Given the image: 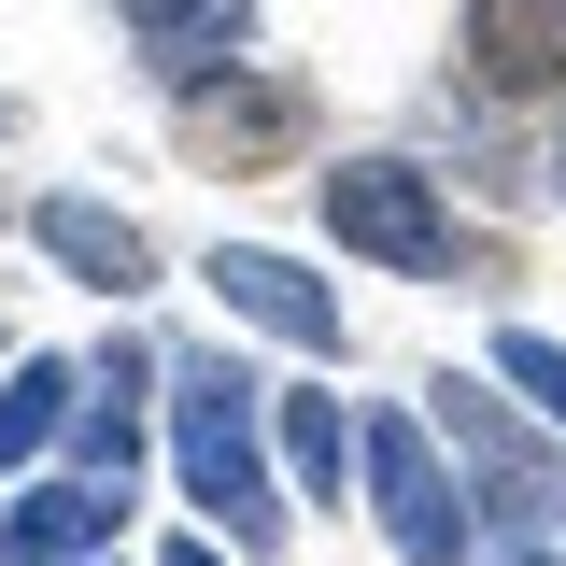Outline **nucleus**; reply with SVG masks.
<instances>
[{"mask_svg": "<svg viewBox=\"0 0 566 566\" xmlns=\"http://www.w3.org/2000/svg\"><path fill=\"white\" fill-rule=\"evenodd\" d=\"M368 524H382L397 566H482L468 468H439V424L424 411H368Z\"/></svg>", "mask_w": 566, "mask_h": 566, "instance_id": "nucleus-5", "label": "nucleus"}, {"mask_svg": "<svg viewBox=\"0 0 566 566\" xmlns=\"http://www.w3.org/2000/svg\"><path fill=\"white\" fill-rule=\"evenodd\" d=\"M170 468H185V510L227 524V553H283L297 482L270 439V382L241 354H170Z\"/></svg>", "mask_w": 566, "mask_h": 566, "instance_id": "nucleus-1", "label": "nucleus"}, {"mask_svg": "<svg viewBox=\"0 0 566 566\" xmlns=\"http://www.w3.org/2000/svg\"><path fill=\"white\" fill-rule=\"evenodd\" d=\"M495 382L524 397V411L566 439V340H538V326H495Z\"/></svg>", "mask_w": 566, "mask_h": 566, "instance_id": "nucleus-13", "label": "nucleus"}, {"mask_svg": "<svg viewBox=\"0 0 566 566\" xmlns=\"http://www.w3.org/2000/svg\"><path fill=\"white\" fill-rule=\"evenodd\" d=\"M114 29H128V57L156 85H199V71L255 57V0H114Z\"/></svg>", "mask_w": 566, "mask_h": 566, "instance_id": "nucleus-10", "label": "nucleus"}, {"mask_svg": "<svg viewBox=\"0 0 566 566\" xmlns=\"http://www.w3.org/2000/svg\"><path fill=\"white\" fill-rule=\"evenodd\" d=\"M453 43L482 99H566V0H468Z\"/></svg>", "mask_w": 566, "mask_h": 566, "instance_id": "nucleus-8", "label": "nucleus"}, {"mask_svg": "<svg viewBox=\"0 0 566 566\" xmlns=\"http://www.w3.org/2000/svg\"><path fill=\"white\" fill-rule=\"evenodd\" d=\"M29 241H43L85 297H142V283H156V227H142V212H114V199H85V185L29 199Z\"/></svg>", "mask_w": 566, "mask_h": 566, "instance_id": "nucleus-9", "label": "nucleus"}, {"mask_svg": "<svg viewBox=\"0 0 566 566\" xmlns=\"http://www.w3.org/2000/svg\"><path fill=\"white\" fill-rule=\"evenodd\" d=\"M170 142H185V170H212V185L312 170L326 99H312V71H283V57H227V71H199V85H170Z\"/></svg>", "mask_w": 566, "mask_h": 566, "instance_id": "nucleus-3", "label": "nucleus"}, {"mask_svg": "<svg viewBox=\"0 0 566 566\" xmlns=\"http://www.w3.org/2000/svg\"><path fill=\"white\" fill-rule=\"evenodd\" d=\"M71 411H85V368L71 354H14L0 368V468H43L71 439Z\"/></svg>", "mask_w": 566, "mask_h": 566, "instance_id": "nucleus-12", "label": "nucleus"}, {"mask_svg": "<svg viewBox=\"0 0 566 566\" xmlns=\"http://www.w3.org/2000/svg\"><path fill=\"white\" fill-rule=\"evenodd\" d=\"M495 566H553V553H495Z\"/></svg>", "mask_w": 566, "mask_h": 566, "instance_id": "nucleus-17", "label": "nucleus"}, {"mask_svg": "<svg viewBox=\"0 0 566 566\" xmlns=\"http://www.w3.org/2000/svg\"><path fill=\"white\" fill-rule=\"evenodd\" d=\"M14 128H29V114H14V99H0V142H14Z\"/></svg>", "mask_w": 566, "mask_h": 566, "instance_id": "nucleus-16", "label": "nucleus"}, {"mask_svg": "<svg viewBox=\"0 0 566 566\" xmlns=\"http://www.w3.org/2000/svg\"><path fill=\"white\" fill-rule=\"evenodd\" d=\"M538 185L566 199V99H553V142H538Z\"/></svg>", "mask_w": 566, "mask_h": 566, "instance_id": "nucleus-14", "label": "nucleus"}, {"mask_svg": "<svg viewBox=\"0 0 566 566\" xmlns=\"http://www.w3.org/2000/svg\"><path fill=\"white\" fill-rule=\"evenodd\" d=\"M114 538H128V482H99V468L14 482V510H0V566H85Z\"/></svg>", "mask_w": 566, "mask_h": 566, "instance_id": "nucleus-7", "label": "nucleus"}, {"mask_svg": "<svg viewBox=\"0 0 566 566\" xmlns=\"http://www.w3.org/2000/svg\"><path fill=\"white\" fill-rule=\"evenodd\" d=\"M270 439H283V482H297V510H340V495H368V411H340V397H270Z\"/></svg>", "mask_w": 566, "mask_h": 566, "instance_id": "nucleus-11", "label": "nucleus"}, {"mask_svg": "<svg viewBox=\"0 0 566 566\" xmlns=\"http://www.w3.org/2000/svg\"><path fill=\"white\" fill-rule=\"evenodd\" d=\"M312 212H326V241H340L354 270H397V283H510V255L453 227V199H439L424 156H326V170H312Z\"/></svg>", "mask_w": 566, "mask_h": 566, "instance_id": "nucleus-2", "label": "nucleus"}, {"mask_svg": "<svg viewBox=\"0 0 566 566\" xmlns=\"http://www.w3.org/2000/svg\"><path fill=\"white\" fill-rule=\"evenodd\" d=\"M156 566H227V553H212V538H170V553H156Z\"/></svg>", "mask_w": 566, "mask_h": 566, "instance_id": "nucleus-15", "label": "nucleus"}, {"mask_svg": "<svg viewBox=\"0 0 566 566\" xmlns=\"http://www.w3.org/2000/svg\"><path fill=\"white\" fill-rule=\"evenodd\" d=\"M85 566H128V553H85Z\"/></svg>", "mask_w": 566, "mask_h": 566, "instance_id": "nucleus-18", "label": "nucleus"}, {"mask_svg": "<svg viewBox=\"0 0 566 566\" xmlns=\"http://www.w3.org/2000/svg\"><path fill=\"white\" fill-rule=\"evenodd\" d=\"M424 424L453 439V468H468V510H482V553H538L566 524V468L510 424V397L495 382H468V368H439L424 382Z\"/></svg>", "mask_w": 566, "mask_h": 566, "instance_id": "nucleus-4", "label": "nucleus"}, {"mask_svg": "<svg viewBox=\"0 0 566 566\" xmlns=\"http://www.w3.org/2000/svg\"><path fill=\"white\" fill-rule=\"evenodd\" d=\"M212 297H227V326H255V340L283 354H312V368H340L354 354V312H340V283H312L297 255H270V241H212Z\"/></svg>", "mask_w": 566, "mask_h": 566, "instance_id": "nucleus-6", "label": "nucleus"}]
</instances>
